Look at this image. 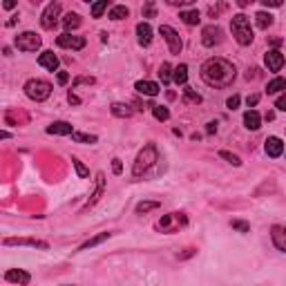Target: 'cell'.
Listing matches in <instances>:
<instances>
[{"mask_svg":"<svg viewBox=\"0 0 286 286\" xmlns=\"http://www.w3.org/2000/svg\"><path fill=\"white\" fill-rule=\"evenodd\" d=\"M230 226H233L235 230H239V233H248V230H250V226H248V224H246V222H237V219H235V222L230 224Z\"/></svg>","mask_w":286,"mask_h":286,"instance_id":"obj_40","label":"cell"},{"mask_svg":"<svg viewBox=\"0 0 286 286\" xmlns=\"http://www.w3.org/2000/svg\"><path fill=\"white\" fill-rule=\"evenodd\" d=\"M56 45L63 49H74V52H78V49H83L87 41H85V36H74V34H61V36L56 38Z\"/></svg>","mask_w":286,"mask_h":286,"instance_id":"obj_10","label":"cell"},{"mask_svg":"<svg viewBox=\"0 0 286 286\" xmlns=\"http://www.w3.org/2000/svg\"><path fill=\"white\" fill-rule=\"evenodd\" d=\"M137 38H139V45L141 47H148L152 43V27L148 23H139L137 25Z\"/></svg>","mask_w":286,"mask_h":286,"instance_id":"obj_19","label":"cell"},{"mask_svg":"<svg viewBox=\"0 0 286 286\" xmlns=\"http://www.w3.org/2000/svg\"><path fill=\"white\" fill-rule=\"evenodd\" d=\"M246 103H248V108H253V105L259 103V94H250L248 99H246Z\"/></svg>","mask_w":286,"mask_h":286,"instance_id":"obj_46","label":"cell"},{"mask_svg":"<svg viewBox=\"0 0 286 286\" xmlns=\"http://www.w3.org/2000/svg\"><path fill=\"white\" fill-rule=\"evenodd\" d=\"M264 7H282V0H270V3H268V0H264Z\"/></svg>","mask_w":286,"mask_h":286,"instance_id":"obj_48","label":"cell"},{"mask_svg":"<svg viewBox=\"0 0 286 286\" xmlns=\"http://www.w3.org/2000/svg\"><path fill=\"white\" fill-rule=\"evenodd\" d=\"M72 165H74V168H76V174H78V177H81V179H85V177H87V174H89V170L85 168L83 161H78L76 157H72Z\"/></svg>","mask_w":286,"mask_h":286,"instance_id":"obj_37","label":"cell"},{"mask_svg":"<svg viewBox=\"0 0 286 286\" xmlns=\"http://www.w3.org/2000/svg\"><path fill=\"white\" fill-rule=\"evenodd\" d=\"M172 81L177 85H185V81H188V65L181 63L172 69Z\"/></svg>","mask_w":286,"mask_h":286,"instance_id":"obj_24","label":"cell"},{"mask_svg":"<svg viewBox=\"0 0 286 286\" xmlns=\"http://www.w3.org/2000/svg\"><path fill=\"white\" fill-rule=\"evenodd\" d=\"M67 99H69V103H74V105H78V103H81V99H78L76 94H72V92H69V97H67Z\"/></svg>","mask_w":286,"mask_h":286,"instance_id":"obj_49","label":"cell"},{"mask_svg":"<svg viewBox=\"0 0 286 286\" xmlns=\"http://www.w3.org/2000/svg\"><path fill=\"white\" fill-rule=\"evenodd\" d=\"M244 125L248 130H259L262 128V117H259V112H255V110H248V112L244 114Z\"/></svg>","mask_w":286,"mask_h":286,"instance_id":"obj_22","label":"cell"},{"mask_svg":"<svg viewBox=\"0 0 286 286\" xmlns=\"http://www.w3.org/2000/svg\"><path fill=\"white\" fill-rule=\"evenodd\" d=\"M81 23H83V21H81V16H78V14H72V12H69L67 16L63 18V27L67 29V34H69V29H76Z\"/></svg>","mask_w":286,"mask_h":286,"instance_id":"obj_27","label":"cell"},{"mask_svg":"<svg viewBox=\"0 0 286 286\" xmlns=\"http://www.w3.org/2000/svg\"><path fill=\"white\" fill-rule=\"evenodd\" d=\"M255 23H257L259 29H268L270 25H273V16L266 14V12H257V14H255Z\"/></svg>","mask_w":286,"mask_h":286,"instance_id":"obj_28","label":"cell"},{"mask_svg":"<svg viewBox=\"0 0 286 286\" xmlns=\"http://www.w3.org/2000/svg\"><path fill=\"white\" fill-rule=\"evenodd\" d=\"M83 83L92 85V83H94V78H92V76H81V78H76V81H74V87H76V85H83Z\"/></svg>","mask_w":286,"mask_h":286,"instance_id":"obj_44","label":"cell"},{"mask_svg":"<svg viewBox=\"0 0 286 286\" xmlns=\"http://www.w3.org/2000/svg\"><path fill=\"white\" fill-rule=\"evenodd\" d=\"M188 224V217H185L183 213H170L161 217V222L157 224L159 230H165V233H172V230H177L179 226H185Z\"/></svg>","mask_w":286,"mask_h":286,"instance_id":"obj_9","label":"cell"},{"mask_svg":"<svg viewBox=\"0 0 286 286\" xmlns=\"http://www.w3.org/2000/svg\"><path fill=\"white\" fill-rule=\"evenodd\" d=\"M230 32H233L235 41H237L242 47L253 43L255 38V32H253V25H250V18L246 14H235L230 18Z\"/></svg>","mask_w":286,"mask_h":286,"instance_id":"obj_2","label":"cell"},{"mask_svg":"<svg viewBox=\"0 0 286 286\" xmlns=\"http://www.w3.org/2000/svg\"><path fill=\"white\" fill-rule=\"evenodd\" d=\"M72 139L76 143H97L99 141L97 134H87V132H72Z\"/></svg>","mask_w":286,"mask_h":286,"instance_id":"obj_30","label":"cell"},{"mask_svg":"<svg viewBox=\"0 0 286 286\" xmlns=\"http://www.w3.org/2000/svg\"><path fill=\"white\" fill-rule=\"evenodd\" d=\"M110 112H112L117 119H128V117H132L134 114V110L130 108L128 103H112L110 105Z\"/></svg>","mask_w":286,"mask_h":286,"instance_id":"obj_23","label":"cell"},{"mask_svg":"<svg viewBox=\"0 0 286 286\" xmlns=\"http://www.w3.org/2000/svg\"><path fill=\"white\" fill-rule=\"evenodd\" d=\"M159 34L163 36V41L168 43V47H170V54H181V49H183V43H181V38H179V34L174 32L170 25H161L159 27Z\"/></svg>","mask_w":286,"mask_h":286,"instance_id":"obj_8","label":"cell"},{"mask_svg":"<svg viewBox=\"0 0 286 286\" xmlns=\"http://www.w3.org/2000/svg\"><path fill=\"white\" fill-rule=\"evenodd\" d=\"M112 172H114V174H121V172H123L121 159H112Z\"/></svg>","mask_w":286,"mask_h":286,"instance_id":"obj_43","label":"cell"},{"mask_svg":"<svg viewBox=\"0 0 286 286\" xmlns=\"http://www.w3.org/2000/svg\"><path fill=\"white\" fill-rule=\"evenodd\" d=\"M264 65L270 69V72H279L284 67V54L279 49H268L264 54Z\"/></svg>","mask_w":286,"mask_h":286,"instance_id":"obj_13","label":"cell"},{"mask_svg":"<svg viewBox=\"0 0 286 286\" xmlns=\"http://www.w3.org/2000/svg\"><path fill=\"white\" fill-rule=\"evenodd\" d=\"M235 76H237V69L226 58H208L202 65V81L210 87H228L233 85Z\"/></svg>","mask_w":286,"mask_h":286,"instance_id":"obj_1","label":"cell"},{"mask_svg":"<svg viewBox=\"0 0 286 286\" xmlns=\"http://www.w3.org/2000/svg\"><path fill=\"white\" fill-rule=\"evenodd\" d=\"M134 89H137L139 94H143V97H157V94L161 92V87L152 81H137L134 83Z\"/></svg>","mask_w":286,"mask_h":286,"instance_id":"obj_17","label":"cell"},{"mask_svg":"<svg viewBox=\"0 0 286 286\" xmlns=\"http://www.w3.org/2000/svg\"><path fill=\"white\" fill-rule=\"evenodd\" d=\"M5 279H7L9 284L27 286L29 282H32V275H29L27 270H23V268H9L7 273H5Z\"/></svg>","mask_w":286,"mask_h":286,"instance_id":"obj_14","label":"cell"},{"mask_svg":"<svg viewBox=\"0 0 286 286\" xmlns=\"http://www.w3.org/2000/svg\"><path fill=\"white\" fill-rule=\"evenodd\" d=\"M3 139H12V132H5V130H0V141Z\"/></svg>","mask_w":286,"mask_h":286,"instance_id":"obj_52","label":"cell"},{"mask_svg":"<svg viewBox=\"0 0 286 286\" xmlns=\"http://www.w3.org/2000/svg\"><path fill=\"white\" fill-rule=\"evenodd\" d=\"M179 18H181L185 25H199V21H202V14H199L197 9H188V12L179 14Z\"/></svg>","mask_w":286,"mask_h":286,"instance_id":"obj_26","label":"cell"},{"mask_svg":"<svg viewBox=\"0 0 286 286\" xmlns=\"http://www.w3.org/2000/svg\"><path fill=\"white\" fill-rule=\"evenodd\" d=\"M239 103H242V99H239L237 94H233V97H228V101H226V108H228V110H237Z\"/></svg>","mask_w":286,"mask_h":286,"instance_id":"obj_38","label":"cell"},{"mask_svg":"<svg viewBox=\"0 0 286 286\" xmlns=\"http://www.w3.org/2000/svg\"><path fill=\"white\" fill-rule=\"evenodd\" d=\"M284 89H286V81L282 76H277V78H273V81L268 83L266 92H268V94H279V92H284Z\"/></svg>","mask_w":286,"mask_h":286,"instance_id":"obj_29","label":"cell"},{"mask_svg":"<svg viewBox=\"0 0 286 286\" xmlns=\"http://www.w3.org/2000/svg\"><path fill=\"white\" fill-rule=\"evenodd\" d=\"M159 76H161V83L168 85L170 81H172V67H170V63H163L161 69H159Z\"/></svg>","mask_w":286,"mask_h":286,"instance_id":"obj_32","label":"cell"},{"mask_svg":"<svg viewBox=\"0 0 286 286\" xmlns=\"http://www.w3.org/2000/svg\"><path fill=\"white\" fill-rule=\"evenodd\" d=\"M105 9H108V0H99V3H94L92 5V18H101Z\"/></svg>","mask_w":286,"mask_h":286,"instance_id":"obj_34","label":"cell"},{"mask_svg":"<svg viewBox=\"0 0 286 286\" xmlns=\"http://www.w3.org/2000/svg\"><path fill=\"white\" fill-rule=\"evenodd\" d=\"M159 202H141V204H137V213L141 215V213H150V210H154V208H159Z\"/></svg>","mask_w":286,"mask_h":286,"instance_id":"obj_36","label":"cell"},{"mask_svg":"<svg viewBox=\"0 0 286 286\" xmlns=\"http://www.w3.org/2000/svg\"><path fill=\"white\" fill-rule=\"evenodd\" d=\"M74 128L72 123L67 121H54L52 125H47V134H61V137H67V134H72Z\"/></svg>","mask_w":286,"mask_h":286,"instance_id":"obj_21","label":"cell"},{"mask_svg":"<svg viewBox=\"0 0 286 286\" xmlns=\"http://www.w3.org/2000/svg\"><path fill=\"white\" fill-rule=\"evenodd\" d=\"M270 239H273V244H275V248L279 250V253H286V230H284V226H273L270 228Z\"/></svg>","mask_w":286,"mask_h":286,"instance_id":"obj_16","label":"cell"},{"mask_svg":"<svg viewBox=\"0 0 286 286\" xmlns=\"http://www.w3.org/2000/svg\"><path fill=\"white\" fill-rule=\"evenodd\" d=\"M193 3L195 0H168V5H172V7H188Z\"/></svg>","mask_w":286,"mask_h":286,"instance_id":"obj_42","label":"cell"},{"mask_svg":"<svg viewBox=\"0 0 286 286\" xmlns=\"http://www.w3.org/2000/svg\"><path fill=\"white\" fill-rule=\"evenodd\" d=\"M56 78H58V85H65V83L69 81V74H67V72H58Z\"/></svg>","mask_w":286,"mask_h":286,"instance_id":"obj_47","label":"cell"},{"mask_svg":"<svg viewBox=\"0 0 286 286\" xmlns=\"http://www.w3.org/2000/svg\"><path fill=\"white\" fill-rule=\"evenodd\" d=\"M159 161V152H157V145L154 143H148L145 148L141 150V152L137 154V161H134L132 165V177L134 179H139V177H143L145 172H148L150 168H152L154 163Z\"/></svg>","mask_w":286,"mask_h":286,"instance_id":"obj_3","label":"cell"},{"mask_svg":"<svg viewBox=\"0 0 286 286\" xmlns=\"http://www.w3.org/2000/svg\"><path fill=\"white\" fill-rule=\"evenodd\" d=\"M215 132H217V121L206 123V134H215Z\"/></svg>","mask_w":286,"mask_h":286,"instance_id":"obj_45","label":"cell"},{"mask_svg":"<svg viewBox=\"0 0 286 286\" xmlns=\"http://www.w3.org/2000/svg\"><path fill=\"white\" fill-rule=\"evenodd\" d=\"M224 38V32L219 25H208V27H204L202 32V43L204 47H215V45H219Z\"/></svg>","mask_w":286,"mask_h":286,"instance_id":"obj_11","label":"cell"},{"mask_svg":"<svg viewBox=\"0 0 286 286\" xmlns=\"http://www.w3.org/2000/svg\"><path fill=\"white\" fill-rule=\"evenodd\" d=\"M152 114L157 121H168L170 119V110L165 105H152Z\"/></svg>","mask_w":286,"mask_h":286,"instance_id":"obj_31","label":"cell"},{"mask_svg":"<svg viewBox=\"0 0 286 286\" xmlns=\"http://www.w3.org/2000/svg\"><path fill=\"white\" fill-rule=\"evenodd\" d=\"M190 255H195V248H185V253H183V255H179V257L185 259V257H190Z\"/></svg>","mask_w":286,"mask_h":286,"instance_id":"obj_51","label":"cell"},{"mask_svg":"<svg viewBox=\"0 0 286 286\" xmlns=\"http://www.w3.org/2000/svg\"><path fill=\"white\" fill-rule=\"evenodd\" d=\"M264 150H266V154H268V157H273V159L282 157V152H284L282 139H279V137H268L264 141Z\"/></svg>","mask_w":286,"mask_h":286,"instance_id":"obj_15","label":"cell"},{"mask_svg":"<svg viewBox=\"0 0 286 286\" xmlns=\"http://www.w3.org/2000/svg\"><path fill=\"white\" fill-rule=\"evenodd\" d=\"M3 7H5V9H14V7H16V3H14V0H5Z\"/></svg>","mask_w":286,"mask_h":286,"instance_id":"obj_50","label":"cell"},{"mask_svg":"<svg viewBox=\"0 0 286 286\" xmlns=\"http://www.w3.org/2000/svg\"><path fill=\"white\" fill-rule=\"evenodd\" d=\"M103 193H105V174L103 172H97V179H94V190H92V195H89L87 202L83 204L81 213H87L89 208H94V206L99 204V199L103 197Z\"/></svg>","mask_w":286,"mask_h":286,"instance_id":"obj_7","label":"cell"},{"mask_svg":"<svg viewBox=\"0 0 286 286\" xmlns=\"http://www.w3.org/2000/svg\"><path fill=\"white\" fill-rule=\"evenodd\" d=\"M183 103H202V97H199L193 87H185L183 89Z\"/></svg>","mask_w":286,"mask_h":286,"instance_id":"obj_33","label":"cell"},{"mask_svg":"<svg viewBox=\"0 0 286 286\" xmlns=\"http://www.w3.org/2000/svg\"><path fill=\"white\" fill-rule=\"evenodd\" d=\"M110 237H112V233H99V235H94L92 239H87V242H83L81 246H78V248H76V253H83V250H89V248H94V246H99V244L108 242Z\"/></svg>","mask_w":286,"mask_h":286,"instance_id":"obj_20","label":"cell"},{"mask_svg":"<svg viewBox=\"0 0 286 286\" xmlns=\"http://www.w3.org/2000/svg\"><path fill=\"white\" fill-rule=\"evenodd\" d=\"M154 3H145V7H143V18H154Z\"/></svg>","mask_w":286,"mask_h":286,"instance_id":"obj_39","label":"cell"},{"mask_svg":"<svg viewBox=\"0 0 286 286\" xmlns=\"http://www.w3.org/2000/svg\"><path fill=\"white\" fill-rule=\"evenodd\" d=\"M275 108H277L279 112H284V110H286V94H279L277 101H275Z\"/></svg>","mask_w":286,"mask_h":286,"instance_id":"obj_41","label":"cell"},{"mask_svg":"<svg viewBox=\"0 0 286 286\" xmlns=\"http://www.w3.org/2000/svg\"><path fill=\"white\" fill-rule=\"evenodd\" d=\"M23 89H25V94L36 103H43L52 97V83L43 81V78H29Z\"/></svg>","mask_w":286,"mask_h":286,"instance_id":"obj_4","label":"cell"},{"mask_svg":"<svg viewBox=\"0 0 286 286\" xmlns=\"http://www.w3.org/2000/svg\"><path fill=\"white\" fill-rule=\"evenodd\" d=\"M128 16H130V9L125 7V5H117V7H112L108 14L110 21H123V18H128Z\"/></svg>","mask_w":286,"mask_h":286,"instance_id":"obj_25","label":"cell"},{"mask_svg":"<svg viewBox=\"0 0 286 286\" xmlns=\"http://www.w3.org/2000/svg\"><path fill=\"white\" fill-rule=\"evenodd\" d=\"M63 286H72V284H63Z\"/></svg>","mask_w":286,"mask_h":286,"instance_id":"obj_53","label":"cell"},{"mask_svg":"<svg viewBox=\"0 0 286 286\" xmlns=\"http://www.w3.org/2000/svg\"><path fill=\"white\" fill-rule=\"evenodd\" d=\"M5 246H29V248H38V250H49V244L43 239H34V237H7Z\"/></svg>","mask_w":286,"mask_h":286,"instance_id":"obj_12","label":"cell"},{"mask_svg":"<svg viewBox=\"0 0 286 286\" xmlns=\"http://www.w3.org/2000/svg\"><path fill=\"white\" fill-rule=\"evenodd\" d=\"M219 157L226 159V161H228V163H233V165H242V159H239L237 154L228 152V150H219Z\"/></svg>","mask_w":286,"mask_h":286,"instance_id":"obj_35","label":"cell"},{"mask_svg":"<svg viewBox=\"0 0 286 286\" xmlns=\"http://www.w3.org/2000/svg\"><path fill=\"white\" fill-rule=\"evenodd\" d=\"M38 65L45 67V69H49V72H56L58 69V56L47 49V52H43L41 56H38Z\"/></svg>","mask_w":286,"mask_h":286,"instance_id":"obj_18","label":"cell"},{"mask_svg":"<svg viewBox=\"0 0 286 286\" xmlns=\"http://www.w3.org/2000/svg\"><path fill=\"white\" fill-rule=\"evenodd\" d=\"M61 3H49L47 7L43 9V14H41V25H43V29H54L56 27V23H58V18H61Z\"/></svg>","mask_w":286,"mask_h":286,"instance_id":"obj_6","label":"cell"},{"mask_svg":"<svg viewBox=\"0 0 286 286\" xmlns=\"http://www.w3.org/2000/svg\"><path fill=\"white\" fill-rule=\"evenodd\" d=\"M41 43H43L41 36L34 34V32H23L14 38V45H16L21 52H36V49L41 47Z\"/></svg>","mask_w":286,"mask_h":286,"instance_id":"obj_5","label":"cell"}]
</instances>
